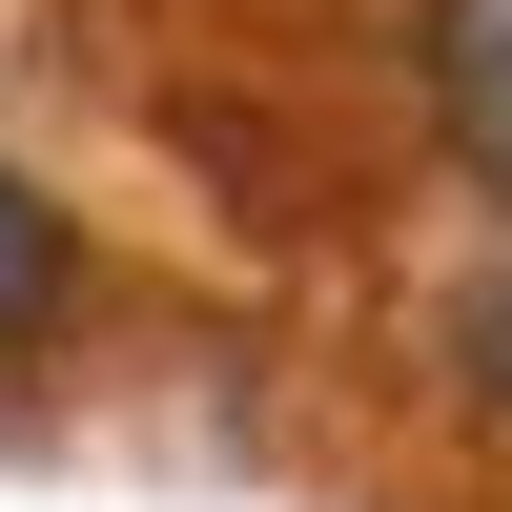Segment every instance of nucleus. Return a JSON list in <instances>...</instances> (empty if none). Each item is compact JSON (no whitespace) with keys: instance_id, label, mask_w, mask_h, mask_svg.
Listing matches in <instances>:
<instances>
[{"instance_id":"obj_1","label":"nucleus","mask_w":512,"mask_h":512,"mask_svg":"<svg viewBox=\"0 0 512 512\" xmlns=\"http://www.w3.org/2000/svg\"><path fill=\"white\" fill-rule=\"evenodd\" d=\"M431 123H451V164L512 205V0H431Z\"/></svg>"},{"instance_id":"obj_2","label":"nucleus","mask_w":512,"mask_h":512,"mask_svg":"<svg viewBox=\"0 0 512 512\" xmlns=\"http://www.w3.org/2000/svg\"><path fill=\"white\" fill-rule=\"evenodd\" d=\"M62 287H82V246H62V205H41L21 164H0V349H21V328H62Z\"/></svg>"},{"instance_id":"obj_3","label":"nucleus","mask_w":512,"mask_h":512,"mask_svg":"<svg viewBox=\"0 0 512 512\" xmlns=\"http://www.w3.org/2000/svg\"><path fill=\"white\" fill-rule=\"evenodd\" d=\"M451 369H472V410H492V431H512V287H492L472 328H451Z\"/></svg>"}]
</instances>
